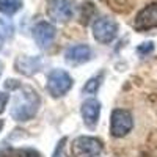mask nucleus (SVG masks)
Instances as JSON below:
<instances>
[{"label":"nucleus","instance_id":"f257e3e1","mask_svg":"<svg viewBox=\"0 0 157 157\" xmlns=\"http://www.w3.org/2000/svg\"><path fill=\"white\" fill-rule=\"evenodd\" d=\"M39 107V98L36 91L32 88H22L17 91V94L13 102L11 116L16 121H29L36 115Z\"/></svg>","mask_w":157,"mask_h":157},{"label":"nucleus","instance_id":"f03ea898","mask_svg":"<svg viewBox=\"0 0 157 157\" xmlns=\"http://www.w3.org/2000/svg\"><path fill=\"white\" fill-rule=\"evenodd\" d=\"M72 88V77L63 69L50 71L47 77V91L54 98H61Z\"/></svg>","mask_w":157,"mask_h":157},{"label":"nucleus","instance_id":"7ed1b4c3","mask_svg":"<svg viewBox=\"0 0 157 157\" xmlns=\"http://www.w3.org/2000/svg\"><path fill=\"white\" fill-rule=\"evenodd\" d=\"M134 127V116L129 110L124 109H116L112 113L110 118V134L115 138H120L127 135Z\"/></svg>","mask_w":157,"mask_h":157},{"label":"nucleus","instance_id":"20e7f679","mask_svg":"<svg viewBox=\"0 0 157 157\" xmlns=\"http://www.w3.org/2000/svg\"><path fill=\"white\" fill-rule=\"evenodd\" d=\"M101 151L102 143L94 137H77L71 145L72 157H98Z\"/></svg>","mask_w":157,"mask_h":157},{"label":"nucleus","instance_id":"39448f33","mask_svg":"<svg viewBox=\"0 0 157 157\" xmlns=\"http://www.w3.org/2000/svg\"><path fill=\"white\" fill-rule=\"evenodd\" d=\"M93 38L101 44H109L118 35V24L112 17H99L93 22Z\"/></svg>","mask_w":157,"mask_h":157},{"label":"nucleus","instance_id":"423d86ee","mask_svg":"<svg viewBox=\"0 0 157 157\" xmlns=\"http://www.w3.org/2000/svg\"><path fill=\"white\" fill-rule=\"evenodd\" d=\"M74 2L72 0H49L47 2V16L57 22L64 24L74 16Z\"/></svg>","mask_w":157,"mask_h":157},{"label":"nucleus","instance_id":"0eeeda50","mask_svg":"<svg viewBox=\"0 0 157 157\" xmlns=\"http://www.w3.org/2000/svg\"><path fill=\"white\" fill-rule=\"evenodd\" d=\"M134 27L138 32H146L157 27V3H151L138 13L134 21Z\"/></svg>","mask_w":157,"mask_h":157},{"label":"nucleus","instance_id":"6e6552de","mask_svg":"<svg viewBox=\"0 0 157 157\" xmlns=\"http://www.w3.org/2000/svg\"><path fill=\"white\" fill-rule=\"evenodd\" d=\"M55 27L49 22H38L35 27H33V38H35V43L41 47V49H47L50 47V44L54 43L55 39Z\"/></svg>","mask_w":157,"mask_h":157},{"label":"nucleus","instance_id":"1a4fd4ad","mask_svg":"<svg viewBox=\"0 0 157 157\" xmlns=\"http://www.w3.org/2000/svg\"><path fill=\"white\" fill-rule=\"evenodd\" d=\"M80 113H82V120H83L86 127H90V129L96 127V124L99 121V115H101V104H99V101L91 98V99H86L85 102H82Z\"/></svg>","mask_w":157,"mask_h":157},{"label":"nucleus","instance_id":"9d476101","mask_svg":"<svg viewBox=\"0 0 157 157\" xmlns=\"http://www.w3.org/2000/svg\"><path fill=\"white\" fill-rule=\"evenodd\" d=\"M93 58V50L86 44H75L66 50V61L69 64H83Z\"/></svg>","mask_w":157,"mask_h":157},{"label":"nucleus","instance_id":"9b49d317","mask_svg":"<svg viewBox=\"0 0 157 157\" xmlns=\"http://www.w3.org/2000/svg\"><path fill=\"white\" fill-rule=\"evenodd\" d=\"M16 68L25 75H33L41 69V61L36 57H21L16 60Z\"/></svg>","mask_w":157,"mask_h":157},{"label":"nucleus","instance_id":"f8f14e48","mask_svg":"<svg viewBox=\"0 0 157 157\" xmlns=\"http://www.w3.org/2000/svg\"><path fill=\"white\" fill-rule=\"evenodd\" d=\"M22 0H0V13L5 16H13L22 8Z\"/></svg>","mask_w":157,"mask_h":157},{"label":"nucleus","instance_id":"ddd939ff","mask_svg":"<svg viewBox=\"0 0 157 157\" xmlns=\"http://www.w3.org/2000/svg\"><path fill=\"white\" fill-rule=\"evenodd\" d=\"M101 80H102V74H99V75H96V77H91L90 80L85 83V86H83V93H85V94H93V93H96V91L99 90V86H101Z\"/></svg>","mask_w":157,"mask_h":157},{"label":"nucleus","instance_id":"4468645a","mask_svg":"<svg viewBox=\"0 0 157 157\" xmlns=\"http://www.w3.org/2000/svg\"><path fill=\"white\" fill-rule=\"evenodd\" d=\"M0 30H2V35L10 38L13 36V32H14V29H13V24L10 19H0Z\"/></svg>","mask_w":157,"mask_h":157},{"label":"nucleus","instance_id":"2eb2a0df","mask_svg":"<svg viewBox=\"0 0 157 157\" xmlns=\"http://www.w3.org/2000/svg\"><path fill=\"white\" fill-rule=\"evenodd\" d=\"M152 50H154V43H152V41L143 43V44H140L138 49H137V52H138L140 55H148V54H151Z\"/></svg>","mask_w":157,"mask_h":157},{"label":"nucleus","instance_id":"dca6fc26","mask_svg":"<svg viewBox=\"0 0 157 157\" xmlns=\"http://www.w3.org/2000/svg\"><path fill=\"white\" fill-rule=\"evenodd\" d=\"M64 143H66V138H61L58 141V145L55 148V152H54V157H68L66 152H64Z\"/></svg>","mask_w":157,"mask_h":157},{"label":"nucleus","instance_id":"f3484780","mask_svg":"<svg viewBox=\"0 0 157 157\" xmlns=\"http://www.w3.org/2000/svg\"><path fill=\"white\" fill-rule=\"evenodd\" d=\"M8 99H10V96H8L6 93H2V94H0V113L5 112V107H6Z\"/></svg>","mask_w":157,"mask_h":157},{"label":"nucleus","instance_id":"a211bd4d","mask_svg":"<svg viewBox=\"0 0 157 157\" xmlns=\"http://www.w3.org/2000/svg\"><path fill=\"white\" fill-rule=\"evenodd\" d=\"M19 86V82H16V80H8L6 83H5V88H17Z\"/></svg>","mask_w":157,"mask_h":157},{"label":"nucleus","instance_id":"6ab92c4d","mask_svg":"<svg viewBox=\"0 0 157 157\" xmlns=\"http://www.w3.org/2000/svg\"><path fill=\"white\" fill-rule=\"evenodd\" d=\"M2 72H3V63L0 61V75H2Z\"/></svg>","mask_w":157,"mask_h":157},{"label":"nucleus","instance_id":"aec40b11","mask_svg":"<svg viewBox=\"0 0 157 157\" xmlns=\"http://www.w3.org/2000/svg\"><path fill=\"white\" fill-rule=\"evenodd\" d=\"M2 46H3V36L0 35V49H2Z\"/></svg>","mask_w":157,"mask_h":157},{"label":"nucleus","instance_id":"412c9836","mask_svg":"<svg viewBox=\"0 0 157 157\" xmlns=\"http://www.w3.org/2000/svg\"><path fill=\"white\" fill-rule=\"evenodd\" d=\"M2 127H3V120H0V130H2Z\"/></svg>","mask_w":157,"mask_h":157}]
</instances>
